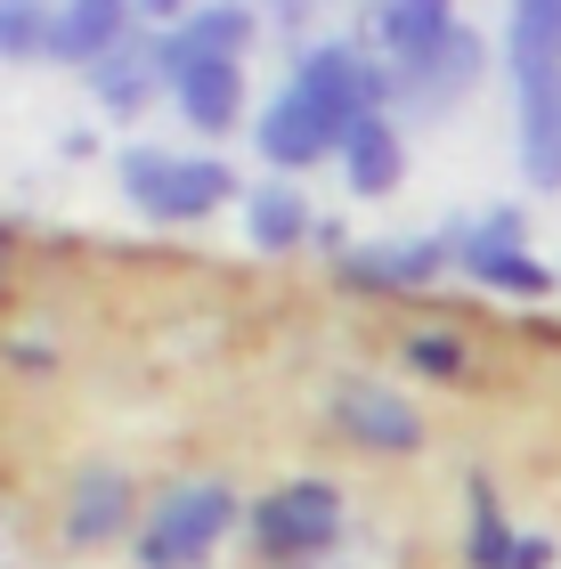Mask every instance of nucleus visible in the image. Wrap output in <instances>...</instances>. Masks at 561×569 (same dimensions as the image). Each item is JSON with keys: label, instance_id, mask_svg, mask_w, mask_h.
Segmentation results:
<instances>
[{"label": "nucleus", "instance_id": "nucleus-15", "mask_svg": "<svg viewBox=\"0 0 561 569\" xmlns=\"http://www.w3.org/2000/svg\"><path fill=\"white\" fill-rule=\"evenodd\" d=\"M504 66L521 73H561V0H513L504 17Z\"/></svg>", "mask_w": 561, "mask_h": 569}, {"label": "nucleus", "instance_id": "nucleus-12", "mask_svg": "<svg viewBox=\"0 0 561 569\" xmlns=\"http://www.w3.org/2000/svg\"><path fill=\"white\" fill-rule=\"evenodd\" d=\"M171 107L188 114V131L228 139L244 122V66H196V73H180V82H171Z\"/></svg>", "mask_w": 561, "mask_h": 569}, {"label": "nucleus", "instance_id": "nucleus-8", "mask_svg": "<svg viewBox=\"0 0 561 569\" xmlns=\"http://www.w3.org/2000/svg\"><path fill=\"white\" fill-rule=\"evenodd\" d=\"M252 139H261V154H269L277 171H310L318 154H342V131L310 107V98H293V90H277L269 107H261Z\"/></svg>", "mask_w": 561, "mask_h": 569}, {"label": "nucleus", "instance_id": "nucleus-3", "mask_svg": "<svg viewBox=\"0 0 561 569\" xmlns=\"http://www.w3.org/2000/svg\"><path fill=\"white\" fill-rule=\"evenodd\" d=\"M244 529L261 546V561H310L342 537V497H334V480H285L244 512Z\"/></svg>", "mask_w": 561, "mask_h": 569}, {"label": "nucleus", "instance_id": "nucleus-21", "mask_svg": "<svg viewBox=\"0 0 561 569\" xmlns=\"http://www.w3.org/2000/svg\"><path fill=\"white\" fill-rule=\"evenodd\" d=\"M399 358L415 375H464V333H448V326H423V333H407Z\"/></svg>", "mask_w": 561, "mask_h": 569}, {"label": "nucleus", "instance_id": "nucleus-10", "mask_svg": "<svg viewBox=\"0 0 561 569\" xmlns=\"http://www.w3.org/2000/svg\"><path fill=\"white\" fill-rule=\"evenodd\" d=\"M374 33L391 49V73H415V66L440 58L464 24H455V0H374Z\"/></svg>", "mask_w": 561, "mask_h": 569}, {"label": "nucleus", "instance_id": "nucleus-19", "mask_svg": "<svg viewBox=\"0 0 561 569\" xmlns=\"http://www.w3.org/2000/svg\"><path fill=\"white\" fill-rule=\"evenodd\" d=\"M513 553H521V529L497 512V488L472 480V537H464V561H472V569H513Z\"/></svg>", "mask_w": 561, "mask_h": 569}, {"label": "nucleus", "instance_id": "nucleus-23", "mask_svg": "<svg viewBox=\"0 0 561 569\" xmlns=\"http://www.w3.org/2000/svg\"><path fill=\"white\" fill-rule=\"evenodd\" d=\"M513 569H553V537H521V553H513Z\"/></svg>", "mask_w": 561, "mask_h": 569}, {"label": "nucleus", "instance_id": "nucleus-14", "mask_svg": "<svg viewBox=\"0 0 561 569\" xmlns=\"http://www.w3.org/2000/svg\"><path fill=\"white\" fill-rule=\"evenodd\" d=\"M342 179H350V196H391L407 179V147L391 131V114H367L359 131L342 139Z\"/></svg>", "mask_w": 561, "mask_h": 569}, {"label": "nucleus", "instance_id": "nucleus-6", "mask_svg": "<svg viewBox=\"0 0 561 569\" xmlns=\"http://www.w3.org/2000/svg\"><path fill=\"white\" fill-rule=\"evenodd\" d=\"M334 423L359 439L374 456H415L423 448V407H407L399 391H382V382H342L334 391Z\"/></svg>", "mask_w": 561, "mask_h": 569}, {"label": "nucleus", "instance_id": "nucleus-18", "mask_svg": "<svg viewBox=\"0 0 561 569\" xmlns=\"http://www.w3.org/2000/svg\"><path fill=\"white\" fill-rule=\"evenodd\" d=\"M472 73H480V41H472V33H455V41H448V49H440L431 66L399 73V90H407V98H423V107H455Z\"/></svg>", "mask_w": 561, "mask_h": 569}, {"label": "nucleus", "instance_id": "nucleus-7", "mask_svg": "<svg viewBox=\"0 0 561 569\" xmlns=\"http://www.w3.org/2000/svg\"><path fill=\"white\" fill-rule=\"evenodd\" d=\"M448 261H455V228H448V237H407V244L342 252V284H359V293H399V284L448 277Z\"/></svg>", "mask_w": 561, "mask_h": 569}, {"label": "nucleus", "instance_id": "nucleus-24", "mask_svg": "<svg viewBox=\"0 0 561 569\" xmlns=\"http://www.w3.org/2000/svg\"><path fill=\"white\" fill-rule=\"evenodd\" d=\"M9 358H17V367H49V350L33 342V333H17V342H9Z\"/></svg>", "mask_w": 561, "mask_h": 569}, {"label": "nucleus", "instance_id": "nucleus-11", "mask_svg": "<svg viewBox=\"0 0 561 569\" xmlns=\"http://www.w3.org/2000/svg\"><path fill=\"white\" fill-rule=\"evenodd\" d=\"M521 179L561 188V73H521Z\"/></svg>", "mask_w": 561, "mask_h": 569}, {"label": "nucleus", "instance_id": "nucleus-13", "mask_svg": "<svg viewBox=\"0 0 561 569\" xmlns=\"http://www.w3.org/2000/svg\"><path fill=\"white\" fill-rule=\"evenodd\" d=\"M90 90H98V107H107V114H139L147 98L163 90V66H156V33L139 24V33L122 41L114 58H98V66H90Z\"/></svg>", "mask_w": 561, "mask_h": 569}, {"label": "nucleus", "instance_id": "nucleus-17", "mask_svg": "<svg viewBox=\"0 0 561 569\" xmlns=\"http://www.w3.org/2000/svg\"><path fill=\"white\" fill-rule=\"evenodd\" d=\"M455 269L480 277L489 293H513V301H545V293H553V269H545L529 244H504V252H455Z\"/></svg>", "mask_w": 561, "mask_h": 569}, {"label": "nucleus", "instance_id": "nucleus-22", "mask_svg": "<svg viewBox=\"0 0 561 569\" xmlns=\"http://www.w3.org/2000/svg\"><path fill=\"white\" fill-rule=\"evenodd\" d=\"M188 9H196V0H139V24H147V33H171Z\"/></svg>", "mask_w": 561, "mask_h": 569}, {"label": "nucleus", "instance_id": "nucleus-16", "mask_svg": "<svg viewBox=\"0 0 561 569\" xmlns=\"http://www.w3.org/2000/svg\"><path fill=\"white\" fill-rule=\"evenodd\" d=\"M244 237L261 252H293L301 237H310V203H301L293 179H269V188L244 196Z\"/></svg>", "mask_w": 561, "mask_h": 569}, {"label": "nucleus", "instance_id": "nucleus-5", "mask_svg": "<svg viewBox=\"0 0 561 569\" xmlns=\"http://www.w3.org/2000/svg\"><path fill=\"white\" fill-rule=\"evenodd\" d=\"M131 521H139L131 472H114V463H82V472H73V488H66V546H73V553L114 546Z\"/></svg>", "mask_w": 561, "mask_h": 569}, {"label": "nucleus", "instance_id": "nucleus-20", "mask_svg": "<svg viewBox=\"0 0 561 569\" xmlns=\"http://www.w3.org/2000/svg\"><path fill=\"white\" fill-rule=\"evenodd\" d=\"M49 33H58V9H41V0H0V66L49 58Z\"/></svg>", "mask_w": 561, "mask_h": 569}, {"label": "nucleus", "instance_id": "nucleus-2", "mask_svg": "<svg viewBox=\"0 0 561 569\" xmlns=\"http://www.w3.org/2000/svg\"><path fill=\"white\" fill-rule=\"evenodd\" d=\"M122 196L147 220H212L237 196V171L220 154H171V147H122Z\"/></svg>", "mask_w": 561, "mask_h": 569}, {"label": "nucleus", "instance_id": "nucleus-1", "mask_svg": "<svg viewBox=\"0 0 561 569\" xmlns=\"http://www.w3.org/2000/svg\"><path fill=\"white\" fill-rule=\"evenodd\" d=\"M244 521V505H237V488L212 480V472H196V480H171L156 505H147V529H139V569H203L220 546H228V529Z\"/></svg>", "mask_w": 561, "mask_h": 569}, {"label": "nucleus", "instance_id": "nucleus-9", "mask_svg": "<svg viewBox=\"0 0 561 569\" xmlns=\"http://www.w3.org/2000/svg\"><path fill=\"white\" fill-rule=\"evenodd\" d=\"M131 33H139V0H66V9H58V33H49V58L90 73L98 58H114Z\"/></svg>", "mask_w": 561, "mask_h": 569}, {"label": "nucleus", "instance_id": "nucleus-4", "mask_svg": "<svg viewBox=\"0 0 561 569\" xmlns=\"http://www.w3.org/2000/svg\"><path fill=\"white\" fill-rule=\"evenodd\" d=\"M244 41H252V9H244V0H196L171 33H156L163 90L180 82V73H196V66H237Z\"/></svg>", "mask_w": 561, "mask_h": 569}]
</instances>
